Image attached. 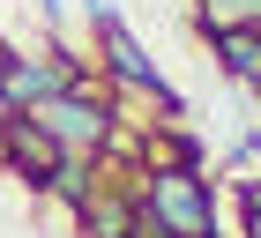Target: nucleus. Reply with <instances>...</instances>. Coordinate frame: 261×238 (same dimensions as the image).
<instances>
[{
  "label": "nucleus",
  "mask_w": 261,
  "mask_h": 238,
  "mask_svg": "<svg viewBox=\"0 0 261 238\" xmlns=\"http://www.w3.org/2000/svg\"><path fill=\"white\" fill-rule=\"evenodd\" d=\"M97 30V82L105 90H127V97H149L164 119H187V97L172 90V82L149 67V52H142V38L127 30L120 15H105V22H90Z\"/></svg>",
  "instance_id": "7ed1b4c3"
},
{
  "label": "nucleus",
  "mask_w": 261,
  "mask_h": 238,
  "mask_svg": "<svg viewBox=\"0 0 261 238\" xmlns=\"http://www.w3.org/2000/svg\"><path fill=\"white\" fill-rule=\"evenodd\" d=\"M239 238H261V216H246V223H239Z\"/></svg>",
  "instance_id": "4468645a"
},
{
  "label": "nucleus",
  "mask_w": 261,
  "mask_h": 238,
  "mask_svg": "<svg viewBox=\"0 0 261 238\" xmlns=\"http://www.w3.org/2000/svg\"><path fill=\"white\" fill-rule=\"evenodd\" d=\"M8 119H15V104H8V97H0V127H8Z\"/></svg>",
  "instance_id": "2eb2a0df"
},
{
  "label": "nucleus",
  "mask_w": 261,
  "mask_h": 238,
  "mask_svg": "<svg viewBox=\"0 0 261 238\" xmlns=\"http://www.w3.org/2000/svg\"><path fill=\"white\" fill-rule=\"evenodd\" d=\"M90 186H97V164H82V157H60V171L45 178V194H53V201H67V209H75Z\"/></svg>",
  "instance_id": "1a4fd4ad"
},
{
  "label": "nucleus",
  "mask_w": 261,
  "mask_h": 238,
  "mask_svg": "<svg viewBox=\"0 0 261 238\" xmlns=\"http://www.w3.org/2000/svg\"><path fill=\"white\" fill-rule=\"evenodd\" d=\"M0 164H8V171H15V178H30V186H38V194H45V178H53V171H60V149H53V141H45L38 134V127H30V119H8V127H0Z\"/></svg>",
  "instance_id": "423d86ee"
},
{
  "label": "nucleus",
  "mask_w": 261,
  "mask_h": 238,
  "mask_svg": "<svg viewBox=\"0 0 261 238\" xmlns=\"http://www.w3.org/2000/svg\"><path fill=\"white\" fill-rule=\"evenodd\" d=\"M135 209L157 216L179 238H217V186L201 178V164H142L135 178Z\"/></svg>",
  "instance_id": "f03ea898"
},
{
  "label": "nucleus",
  "mask_w": 261,
  "mask_h": 238,
  "mask_svg": "<svg viewBox=\"0 0 261 238\" xmlns=\"http://www.w3.org/2000/svg\"><path fill=\"white\" fill-rule=\"evenodd\" d=\"M201 38L209 30H261V0H194Z\"/></svg>",
  "instance_id": "6e6552de"
},
{
  "label": "nucleus",
  "mask_w": 261,
  "mask_h": 238,
  "mask_svg": "<svg viewBox=\"0 0 261 238\" xmlns=\"http://www.w3.org/2000/svg\"><path fill=\"white\" fill-rule=\"evenodd\" d=\"M0 52H8V45H0Z\"/></svg>",
  "instance_id": "dca6fc26"
},
{
  "label": "nucleus",
  "mask_w": 261,
  "mask_h": 238,
  "mask_svg": "<svg viewBox=\"0 0 261 238\" xmlns=\"http://www.w3.org/2000/svg\"><path fill=\"white\" fill-rule=\"evenodd\" d=\"M75 231L82 238H135V186L127 178H97L75 201Z\"/></svg>",
  "instance_id": "39448f33"
},
{
  "label": "nucleus",
  "mask_w": 261,
  "mask_h": 238,
  "mask_svg": "<svg viewBox=\"0 0 261 238\" xmlns=\"http://www.w3.org/2000/svg\"><path fill=\"white\" fill-rule=\"evenodd\" d=\"M82 15H90V22H105V15H120V8H112V0H82Z\"/></svg>",
  "instance_id": "f8f14e48"
},
{
  "label": "nucleus",
  "mask_w": 261,
  "mask_h": 238,
  "mask_svg": "<svg viewBox=\"0 0 261 238\" xmlns=\"http://www.w3.org/2000/svg\"><path fill=\"white\" fill-rule=\"evenodd\" d=\"M209 52H217L224 82L261 90V30H209Z\"/></svg>",
  "instance_id": "0eeeda50"
},
{
  "label": "nucleus",
  "mask_w": 261,
  "mask_h": 238,
  "mask_svg": "<svg viewBox=\"0 0 261 238\" xmlns=\"http://www.w3.org/2000/svg\"><path fill=\"white\" fill-rule=\"evenodd\" d=\"M60 8H67V0H38V15H45V22H60Z\"/></svg>",
  "instance_id": "ddd939ff"
},
{
  "label": "nucleus",
  "mask_w": 261,
  "mask_h": 238,
  "mask_svg": "<svg viewBox=\"0 0 261 238\" xmlns=\"http://www.w3.org/2000/svg\"><path fill=\"white\" fill-rule=\"evenodd\" d=\"M135 238H179V231H164L157 216H142V209H135Z\"/></svg>",
  "instance_id": "9b49d317"
},
{
  "label": "nucleus",
  "mask_w": 261,
  "mask_h": 238,
  "mask_svg": "<svg viewBox=\"0 0 261 238\" xmlns=\"http://www.w3.org/2000/svg\"><path fill=\"white\" fill-rule=\"evenodd\" d=\"M239 209H246V216H261V171H254V178L239 186Z\"/></svg>",
  "instance_id": "9d476101"
},
{
  "label": "nucleus",
  "mask_w": 261,
  "mask_h": 238,
  "mask_svg": "<svg viewBox=\"0 0 261 238\" xmlns=\"http://www.w3.org/2000/svg\"><path fill=\"white\" fill-rule=\"evenodd\" d=\"M75 82H90V60H75L67 45H45V52H0V97L15 104V112L60 97V90H75Z\"/></svg>",
  "instance_id": "20e7f679"
},
{
  "label": "nucleus",
  "mask_w": 261,
  "mask_h": 238,
  "mask_svg": "<svg viewBox=\"0 0 261 238\" xmlns=\"http://www.w3.org/2000/svg\"><path fill=\"white\" fill-rule=\"evenodd\" d=\"M22 119H30L60 157H82V164H105L112 149H127V134H120V97H112L97 75L75 82V90H60V97H45V104H30Z\"/></svg>",
  "instance_id": "f257e3e1"
}]
</instances>
